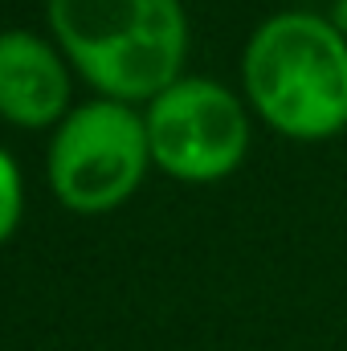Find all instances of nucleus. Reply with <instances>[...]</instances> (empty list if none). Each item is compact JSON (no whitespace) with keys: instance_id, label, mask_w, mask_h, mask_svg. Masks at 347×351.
I'll return each instance as SVG.
<instances>
[{"instance_id":"1","label":"nucleus","mask_w":347,"mask_h":351,"mask_svg":"<svg viewBox=\"0 0 347 351\" xmlns=\"http://www.w3.org/2000/svg\"><path fill=\"white\" fill-rule=\"evenodd\" d=\"M241 94L278 139L347 135V33L323 8L270 12L241 49Z\"/></svg>"},{"instance_id":"2","label":"nucleus","mask_w":347,"mask_h":351,"mask_svg":"<svg viewBox=\"0 0 347 351\" xmlns=\"http://www.w3.org/2000/svg\"><path fill=\"white\" fill-rule=\"evenodd\" d=\"M49 29L102 98L152 102L184 78L188 12L180 0H49Z\"/></svg>"},{"instance_id":"5","label":"nucleus","mask_w":347,"mask_h":351,"mask_svg":"<svg viewBox=\"0 0 347 351\" xmlns=\"http://www.w3.org/2000/svg\"><path fill=\"white\" fill-rule=\"evenodd\" d=\"M70 102V74L49 41L25 29L0 33V119L49 127Z\"/></svg>"},{"instance_id":"3","label":"nucleus","mask_w":347,"mask_h":351,"mask_svg":"<svg viewBox=\"0 0 347 351\" xmlns=\"http://www.w3.org/2000/svg\"><path fill=\"white\" fill-rule=\"evenodd\" d=\"M147 168V123L131 102L119 98H94L70 110L49 143V184L58 200L82 217L127 204Z\"/></svg>"},{"instance_id":"7","label":"nucleus","mask_w":347,"mask_h":351,"mask_svg":"<svg viewBox=\"0 0 347 351\" xmlns=\"http://www.w3.org/2000/svg\"><path fill=\"white\" fill-rule=\"evenodd\" d=\"M331 21H335V29L339 33H347V0H327V8H323Z\"/></svg>"},{"instance_id":"4","label":"nucleus","mask_w":347,"mask_h":351,"mask_svg":"<svg viewBox=\"0 0 347 351\" xmlns=\"http://www.w3.org/2000/svg\"><path fill=\"white\" fill-rule=\"evenodd\" d=\"M152 164L180 184H217L246 164L254 110L217 78H176L147 102Z\"/></svg>"},{"instance_id":"6","label":"nucleus","mask_w":347,"mask_h":351,"mask_svg":"<svg viewBox=\"0 0 347 351\" xmlns=\"http://www.w3.org/2000/svg\"><path fill=\"white\" fill-rule=\"evenodd\" d=\"M21 208H25V192H21V168L16 160L0 147V241H8L21 225Z\"/></svg>"}]
</instances>
